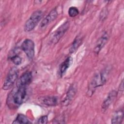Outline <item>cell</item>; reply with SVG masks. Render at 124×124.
<instances>
[{"label":"cell","mask_w":124,"mask_h":124,"mask_svg":"<svg viewBox=\"0 0 124 124\" xmlns=\"http://www.w3.org/2000/svg\"><path fill=\"white\" fill-rule=\"evenodd\" d=\"M22 49L30 60H32L34 56V44L31 39L25 40L21 45Z\"/></svg>","instance_id":"cell-5"},{"label":"cell","mask_w":124,"mask_h":124,"mask_svg":"<svg viewBox=\"0 0 124 124\" xmlns=\"http://www.w3.org/2000/svg\"><path fill=\"white\" fill-rule=\"evenodd\" d=\"M107 75L108 72L105 70L94 76L88 86L87 93L89 96H91L93 95L96 88L103 85L106 83Z\"/></svg>","instance_id":"cell-2"},{"label":"cell","mask_w":124,"mask_h":124,"mask_svg":"<svg viewBox=\"0 0 124 124\" xmlns=\"http://www.w3.org/2000/svg\"><path fill=\"white\" fill-rule=\"evenodd\" d=\"M124 118V111L123 109L117 110L113 115L111 118V123L119 124L122 123Z\"/></svg>","instance_id":"cell-14"},{"label":"cell","mask_w":124,"mask_h":124,"mask_svg":"<svg viewBox=\"0 0 124 124\" xmlns=\"http://www.w3.org/2000/svg\"><path fill=\"white\" fill-rule=\"evenodd\" d=\"M117 92L115 90L111 91L105 99L102 105V109L103 111H105L110 106L113 101L117 96Z\"/></svg>","instance_id":"cell-9"},{"label":"cell","mask_w":124,"mask_h":124,"mask_svg":"<svg viewBox=\"0 0 124 124\" xmlns=\"http://www.w3.org/2000/svg\"><path fill=\"white\" fill-rule=\"evenodd\" d=\"M31 122L28 118L25 115L19 114H18L13 124H30Z\"/></svg>","instance_id":"cell-16"},{"label":"cell","mask_w":124,"mask_h":124,"mask_svg":"<svg viewBox=\"0 0 124 124\" xmlns=\"http://www.w3.org/2000/svg\"><path fill=\"white\" fill-rule=\"evenodd\" d=\"M12 62L16 65H19L22 62L21 58L18 55H15L11 57Z\"/></svg>","instance_id":"cell-18"},{"label":"cell","mask_w":124,"mask_h":124,"mask_svg":"<svg viewBox=\"0 0 124 124\" xmlns=\"http://www.w3.org/2000/svg\"><path fill=\"white\" fill-rule=\"evenodd\" d=\"M82 42V37L79 35L77 36L74 41L73 42L71 47L69 49V51L70 53H73L76 51V50L78 48V47L80 46Z\"/></svg>","instance_id":"cell-15"},{"label":"cell","mask_w":124,"mask_h":124,"mask_svg":"<svg viewBox=\"0 0 124 124\" xmlns=\"http://www.w3.org/2000/svg\"><path fill=\"white\" fill-rule=\"evenodd\" d=\"M76 87L73 85L71 86V87L69 88L68 91L67 92L65 98H64V99L62 102L63 104L65 106L68 105L70 103L71 100L73 99V97H74L76 94Z\"/></svg>","instance_id":"cell-13"},{"label":"cell","mask_w":124,"mask_h":124,"mask_svg":"<svg viewBox=\"0 0 124 124\" xmlns=\"http://www.w3.org/2000/svg\"><path fill=\"white\" fill-rule=\"evenodd\" d=\"M18 74V71L16 67H14L11 68L9 71L7 76L4 80L2 89L4 90L10 89L17 78Z\"/></svg>","instance_id":"cell-4"},{"label":"cell","mask_w":124,"mask_h":124,"mask_svg":"<svg viewBox=\"0 0 124 124\" xmlns=\"http://www.w3.org/2000/svg\"><path fill=\"white\" fill-rule=\"evenodd\" d=\"M72 62V59L71 57H68L65 59L60 65L59 69V75L60 77H62L66 72L68 68L70 67Z\"/></svg>","instance_id":"cell-11"},{"label":"cell","mask_w":124,"mask_h":124,"mask_svg":"<svg viewBox=\"0 0 124 124\" xmlns=\"http://www.w3.org/2000/svg\"><path fill=\"white\" fill-rule=\"evenodd\" d=\"M69 27V22L68 21L66 22L60 26L52 35V38L51 39V42L53 43H57L67 31Z\"/></svg>","instance_id":"cell-6"},{"label":"cell","mask_w":124,"mask_h":124,"mask_svg":"<svg viewBox=\"0 0 124 124\" xmlns=\"http://www.w3.org/2000/svg\"><path fill=\"white\" fill-rule=\"evenodd\" d=\"M58 16V13L56 10L53 9L42 21L40 24V28L44 29L46 28L50 23L54 21Z\"/></svg>","instance_id":"cell-8"},{"label":"cell","mask_w":124,"mask_h":124,"mask_svg":"<svg viewBox=\"0 0 124 124\" xmlns=\"http://www.w3.org/2000/svg\"><path fill=\"white\" fill-rule=\"evenodd\" d=\"M107 15H108L107 11H106V10H105V9H104L100 13V20L105 19V18H106L105 16H107Z\"/></svg>","instance_id":"cell-20"},{"label":"cell","mask_w":124,"mask_h":124,"mask_svg":"<svg viewBox=\"0 0 124 124\" xmlns=\"http://www.w3.org/2000/svg\"><path fill=\"white\" fill-rule=\"evenodd\" d=\"M27 90L25 86L17 85L9 94L7 99V104L12 108L18 107L26 99Z\"/></svg>","instance_id":"cell-1"},{"label":"cell","mask_w":124,"mask_h":124,"mask_svg":"<svg viewBox=\"0 0 124 124\" xmlns=\"http://www.w3.org/2000/svg\"><path fill=\"white\" fill-rule=\"evenodd\" d=\"M48 122V118L47 116L45 115V116H41L38 120L37 122L38 124H46Z\"/></svg>","instance_id":"cell-19"},{"label":"cell","mask_w":124,"mask_h":124,"mask_svg":"<svg viewBox=\"0 0 124 124\" xmlns=\"http://www.w3.org/2000/svg\"><path fill=\"white\" fill-rule=\"evenodd\" d=\"M78 10L76 7H71L68 10V15L71 17H75L78 14Z\"/></svg>","instance_id":"cell-17"},{"label":"cell","mask_w":124,"mask_h":124,"mask_svg":"<svg viewBox=\"0 0 124 124\" xmlns=\"http://www.w3.org/2000/svg\"><path fill=\"white\" fill-rule=\"evenodd\" d=\"M108 39V35L107 32H104L97 40L94 48V52L95 54H98L100 51L104 46Z\"/></svg>","instance_id":"cell-7"},{"label":"cell","mask_w":124,"mask_h":124,"mask_svg":"<svg viewBox=\"0 0 124 124\" xmlns=\"http://www.w3.org/2000/svg\"><path fill=\"white\" fill-rule=\"evenodd\" d=\"M32 79V76L31 72L27 71L23 74L20 77L17 85L26 87L31 82Z\"/></svg>","instance_id":"cell-10"},{"label":"cell","mask_w":124,"mask_h":124,"mask_svg":"<svg viewBox=\"0 0 124 124\" xmlns=\"http://www.w3.org/2000/svg\"><path fill=\"white\" fill-rule=\"evenodd\" d=\"M41 102L46 106H54L57 104L58 99L57 97L54 96H47L41 98Z\"/></svg>","instance_id":"cell-12"},{"label":"cell","mask_w":124,"mask_h":124,"mask_svg":"<svg viewBox=\"0 0 124 124\" xmlns=\"http://www.w3.org/2000/svg\"><path fill=\"white\" fill-rule=\"evenodd\" d=\"M43 15V12L40 10L33 12L25 22L24 27V31L26 32H29L33 30L42 18Z\"/></svg>","instance_id":"cell-3"}]
</instances>
